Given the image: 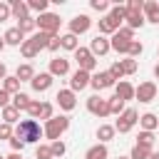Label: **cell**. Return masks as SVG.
Wrapping results in <instances>:
<instances>
[{
    "mask_svg": "<svg viewBox=\"0 0 159 159\" xmlns=\"http://www.w3.org/2000/svg\"><path fill=\"white\" fill-rule=\"evenodd\" d=\"M12 132H15V137L22 139L25 144H40V137H45L37 119H20Z\"/></svg>",
    "mask_w": 159,
    "mask_h": 159,
    "instance_id": "6da1fadb",
    "label": "cell"
},
{
    "mask_svg": "<svg viewBox=\"0 0 159 159\" xmlns=\"http://www.w3.org/2000/svg\"><path fill=\"white\" fill-rule=\"evenodd\" d=\"M67 129H70V117H67V114H55L52 119H47V122H45L42 134H45L50 142H57Z\"/></svg>",
    "mask_w": 159,
    "mask_h": 159,
    "instance_id": "7a4b0ae2",
    "label": "cell"
},
{
    "mask_svg": "<svg viewBox=\"0 0 159 159\" xmlns=\"http://www.w3.org/2000/svg\"><path fill=\"white\" fill-rule=\"evenodd\" d=\"M139 122V112L134 109V107H127L119 117H117V122H114V132H119V134H127V132H132L134 129V124Z\"/></svg>",
    "mask_w": 159,
    "mask_h": 159,
    "instance_id": "3957f363",
    "label": "cell"
},
{
    "mask_svg": "<svg viewBox=\"0 0 159 159\" xmlns=\"http://www.w3.org/2000/svg\"><path fill=\"white\" fill-rule=\"evenodd\" d=\"M60 15L55 12H42L40 17H35V27H40V32H47V35H57L60 32Z\"/></svg>",
    "mask_w": 159,
    "mask_h": 159,
    "instance_id": "277c9868",
    "label": "cell"
},
{
    "mask_svg": "<svg viewBox=\"0 0 159 159\" xmlns=\"http://www.w3.org/2000/svg\"><path fill=\"white\" fill-rule=\"evenodd\" d=\"M75 60H77V70H84L89 75L97 70V57L89 52V47H77L75 50Z\"/></svg>",
    "mask_w": 159,
    "mask_h": 159,
    "instance_id": "5b68a950",
    "label": "cell"
},
{
    "mask_svg": "<svg viewBox=\"0 0 159 159\" xmlns=\"http://www.w3.org/2000/svg\"><path fill=\"white\" fill-rule=\"evenodd\" d=\"M87 112L104 119V117H109V102L102 94H92V97H87Z\"/></svg>",
    "mask_w": 159,
    "mask_h": 159,
    "instance_id": "8992f818",
    "label": "cell"
},
{
    "mask_svg": "<svg viewBox=\"0 0 159 159\" xmlns=\"http://www.w3.org/2000/svg\"><path fill=\"white\" fill-rule=\"evenodd\" d=\"M134 99H139V102H154L157 99V84L152 82V80H147V82H139L137 87H134Z\"/></svg>",
    "mask_w": 159,
    "mask_h": 159,
    "instance_id": "52a82bcc",
    "label": "cell"
},
{
    "mask_svg": "<svg viewBox=\"0 0 159 159\" xmlns=\"http://www.w3.org/2000/svg\"><path fill=\"white\" fill-rule=\"evenodd\" d=\"M55 102H57V107H60L62 112H72V109L77 107V94L67 87V89H60V92L55 94Z\"/></svg>",
    "mask_w": 159,
    "mask_h": 159,
    "instance_id": "ba28073f",
    "label": "cell"
},
{
    "mask_svg": "<svg viewBox=\"0 0 159 159\" xmlns=\"http://www.w3.org/2000/svg\"><path fill=\"white\" fill-rule=\"evenodd\" d=\"M89 27H92V20H89V15H84V12H80V15H75V17L70 20V35H75V37L84 35Z\"/></svg>",
    "mask_w": 159,
    "mask_h": 159,
    "instance_id": "9c48e42d",
    "label": "cell"
},
{
    "mask_svg": "<svg viewBox=\"0 0 159 159\" xmlns=\"http://www.w3.org/2000/svg\"><path fill=\"white\" fill-rule=\"evenodd\" d=\"M117 84V80L104 70V72H94L92 75V80H89V87L92 89H97V92H102V89H107V87H114Z\"/></svg>",
    "mask_w": 159,
    "mask_h": 159,
    "instance_id": "30bf717a",
    "label": "cell"
},
{
    "mask_svg": "<svg viewBox=\"0 0 159 159\" xmlns=\"http://www.w3.org/2000/svg\"><path fill=\"white\" fill-rule=\"evenodd\" d=\"M89 80H92V75H89V72L77 70V72H72V77H70V89L77 94V92H82L84 87H89Z\"/></svg>",
    "mask_w": 159,
    "mask_h": 159,
    "instance_id": "8fae6325",
    "label": "cell"
},
{
    "mask_svg": "<svg viewBox=\"0 0 159 159\" xmlns=\"http://www.w3.org/2000/svg\"><path fill=\"white\" fill-rule=\"evenodd\" d=\"M52 77H65L67 72H70V60H65V57H52L50 60V70H47Z\"/></svg>",
    "mask_w": 159,
    "mask_h": 159,
    "instance_id": "7c38bea8",
    "label": "cell"
},
{
    "mask_svg": "<svg viewBox=\"0 0 159 159\" xmlns=\"http://www.w3.org/2000/svg\"><path fill=\"white\" fill-rule=\"evenodd\" d=\"M142 15H144V22H154V25H159V2H157V0H144V5H142Z\"/></svg>",
    "mask_w": 159,
    "mask_h": 159,
    "instance_id": "4fadbf2b",
    "label": "cell"
},
{
    "mask_svg": "<svg viewBox=\"0 0 159 159\" xmlns=\"http://www.w3.org/2000/svg\"><path fill=\"white\" fill-rule=\"evenodd\" d=\"M109 50H112V47H109V40H107L104 35H97V37L89 42V52H92L94 57H104Z\"/></svg>",
    "mask_w": 159,
    "mask_h": 159,
    "instance_id": "5bb4252c",
    "label": "cell"
},
{
    "mask_svg": "<svg viewBox=\"0 0 159 159\" xmlns=\"http://www.w3.org/2000/svg\"><path fill=\"white\" fill-rule=\"evenodd\" d=\"M52 82H55V77H52L50 72H40V75H35V77H32V82H30V84H32V89H35V92H47V89L52 87Z\"/></svg>",
    "mask_w": 159,
    "mask_h": 159,
    "instance_id": "9a60e30c",
    "label": "cell"
},
{
    "mask_svg": "<svg viewBox=\"0 0 159 159\" xmlns=\"http://www.w3.org/2000/svg\"><path fill=\"white\" fill-rule=\"evenodd\" d=\"M114 97H119L122 102H129V99H134V84H129V82L119 80V82L114 84Z\"/></svg>",
    "mask_w": 159,
    "mask_h": 159,
    "instance_id": "2e32d148",
    "label": "cell"
},
{
    "mask_svg": "<svg viewBox=\"0 0 159 159\" xmlns=\"http://www.w3.org/2000/svg\"><path fill=\"white\" fill-rule=\"evenodd\" d=\"M97 27H99V35H114L122 25H119L117 20H112L109 15H104L102 20H97Z\"/></svg>",
    "mask_w": 159,
    "mask_h": 159,
    "instance_id": "e0dca14e",
    "label": "cell"
},
{
    "mask_svg": "<svg viewBox=\"0 0 159 159\" xmlns=\"http://www.w3.org/2000/svg\"><path fill=\"white\" fill-rule=\"evenodd\" d=\"M139 127H142V132H154L159 127V117L152 112H144V114H139Z\"/></svg>",
    "mask_w": 159,
    "mask_h": 159,
    "instance_id": "ac0fdd59",
    "label": "cell"
},
{
    "mask_svg": "<svg viewBox=\"0 0 159 159\" xmlns=\"http://www.w3.org/2000/svg\"><path fill=\"white\" fill-rule=\"evenodd\" d=\"M10 12L17 17V22L25 20V17H30V10H27V2L25 0H10Z\"/></svg>",
    "mask_w": 159,
    "mask_h": 159,
    "instance_id": "d6986e66",
    "label": "cell"
},
{
    "mask_svg": "<svg viewBox=\"0 0 159 159\" xmlns=\"http://www.w3.org/2000/svg\"><path fill=\"white\" fill-rule=\"evenodd\" d=\"M84 159H109V149H107V144H94V147H89L87 152H84Z\"/></svg>",
    "mask_w": 159,
    "mask_h": 159,
    "instance_id": "ffe728a7",
    "label": "cell"
},
{
    "mask_svg": "<svg viewBox=\"0 0 159 159\" xmlns=\"http://www.w3.org/2000/svg\"><path fill=\"white\" fill-rule=\"evenodd\" d=\"M109 47H112L117 55H127V52H129V40H124V37H119V35L114 32L112 40H109Z\"/></svg>",
    "mask_w": 159,
    "mask_h": 159,
    "instance_id": "44dd1931",
    "label": "cell"
},
{
    "mask_svg": "<svg viewBox=\"0 0 159 159\" xmlns=\"http://www.w3.org/2000/svg\"><path fill=\"white\" fill-rule=\"evenodd\" d=\"M2 40H5V45H22V42H25V35H22L17 27H10V30H5Z\"/></svg>",
    "mask_w": 159,
    "mask_h": 159,
    "instance_id": "7402d4cb",
    "label": "cell"
},
{
    "mask_svg": "<svg viewBox=\"0 0 159 159\" xmlns=\"http://www.w3.org/2000/svg\"><path fill=\"white\" fill-rule=\"evenodd\" d=\"M124 22H127V27H129V30H139V27L144 25V15H142V12H132V10H127Z\"/></svg>",
    "mask_w": 159,
    "mask_h": 159,
    "instance_id": "603a6c76",
    "label": "cell"
},
{
    "mask_svg": "<svg viewBox=\"0 0 159 159\" xmlns=\"http://www.w3.org/2000/svg\"><path fill=\"white\" fill-rule=\"evenodd\" d=\"M30 94H25V92H17V94H12V107L17 109V112H27V107H30Z\"/></svg>",
    "mask_w": 159,
    "mask_h": 159,
    "instance_id": "cb8c5ba5",
    "label": "cell"
},
{
    "mask_svg": "<svg viewBox=\"0 0 159 159\" xmlns=\"http://www.w3.org/2000/svg\"><path fill=\"white\" fill-rule=\"evenodd\" d=\"M114 124H99V129H97V139H99V144H107L109 139H114Z\"/></svg>",
    "mask_w": 159,
    "mask_h": 159,
    "instance_id": "d4e9b609",
    "label": "cell"
},
{
    "mask_svg": "<svg viewBox=\"0 0 159 159\" xmlns=\"http://www.w3.org/2000/svg\"><path fill=\"white\" fill-rule=\"evenodd\" d=\"M60 47L62 50H70V52H75L77 47H80V37H75V35H60Z\"/></svg>",
    "mask_w": 159,
    "mask_h": 159,
    "instance_id": "484cf974",
    "label": "cell"
},
{
    "mask_svg": "<svg viewBox=\"0 0 159 159\" xmlns=\"http://www.w3.org/2000/svg\"><path fill=\"white\" fill-rule=\"evenodd\" d=\"M15 77H17L20 82H32V77H35V70H32V65H30V62L20 65V67H17V72H15Z\"/></svg>",
    "mask_w": 159,
    "mask_h": 159,
    "instance_id": "4316f807",
    "label": "cell"
},
{
    "mask_svg": "<svg viewBox=\"0 0 159 159\" xmlns=\"http://www.w3.org/2000/svg\"><path fill=\"white\" fill-rule=\"evenodd\" d=\"M2 89H5L10 97H12V94H17V92H20V80H17L15 75H7V77L2 80Z\"/></svg>",
    "mask_w": 159,
    "mask_h": 159,
    "instance_id": "83f0119b",
    "label": "cell"
},
{
    "mask_svg": "<svg viewBox=\"0 0 159 159\" xmlns=\"http://www.w3.org/2000/svg\"><path fill=\"white\" fill-rule=\"evenodd\" d=\"M2 122H5V124H10V127H12V124H17V122H20V112H17L12 104L2 107Z\"/></svg>",
    "mask_w": 159,
    "mask_h": 159,
    "instance_id": "f1b7e54d",
    "label": "cell"
},
{
    "mask_svg": "<svg viewBox=\"0 0 159 159\" xmlns=\"http://www.w3.org/2000/svg\"><path fill=\"white\" fill-rule=\"evenodd\" d=\"M107 15H109L112 20H117V22L122 25V22H124V17H127V7L117 2V5H112V7H109V12H107Z\"/></svg>",
    "mask_w": 159,
    "mask_h": 159,
    "instance_id": "f546056e",
    "label": "cell"
},
{
    "mask_svg": "<svg viewBox=\"0 0 159 159\" xmlns=\"http://www.w3.org/2000/svg\"><path fill=\"white\" fill-rule=\"evenodd\" d=\"M37 52H40V50L35 47V42H32V40H25V42L20 45V55H22L25 60H32V57H35Z\"/></svg>",
    "mask_w": 159,
    "mask_h": 159,
    "instance_id": "4dcf8cb0",
    "label": "cell"
},
{
    "mask_svg": "<svg viewBox=\"0 0 159 159\" xmlns=\"http://www.w3.org/2000/svg\"><path fill=\"white\" fill-rule=\"evenodd\" d=\"M50 37L52 35H47V32H32V42H35V47L37 50H47V42H50Z\"/></svg>",
    "mask_w": 159,
    "mask_h": 159,
    "instance_id": "1f68e13d",
    "label": "cell"
},
{
    "mask_svg": "<svg viewBox=\"0 0 159 159\" xmlns=\"http://www.w3.org/2000/svg\"><path fill=\"white\" fill-rule=\"evenodd\" d=\"M107 102H109V114H117V117H119V114H122V112L127 109V107H124L127 102H122L119 97H109Z\"/></svg>",
    "mask_w": 159,
    "mask_h": 159,
    "instance_id": "d6a6232c",
    "label": "cell"
},
{
    "mask_svg": "<svg viewBox=\"0 0 159 159\" xmlns=\"http://www.w3.org/2000/svg\"><path fill=\"white\" fill-rule=\"evenodd\" d=\"M137 144L144 147V149H152V147H154V132H139Z\"/></svg>",
    "mask_w": 159,
    "mask_h": 159,
    "instance_id": "836d02e7",
    "label": "cell"
},
{
    "mask_svg": "<svg viewBox=\"0 0 159 159\" xmlns=\"http://www.w3.org/2000/svg\"><path fill=\"white\" fill-rule=\"evenodd\" d=\"M149 154H152V149H144V147L134 144L132 152H129V159H149Z\"/></svg>",
    "mask_w": 159,
    "mask_h": 159,
    "instance_id": "e575fe53",
    "label": "cell"
},
{
    "mask_svg": "<svg viewBox=\"0 0 159 159\" xmlns=\"http://www.w3.org/2000/svg\"><path fill=\"white\" fill-rule=\"evenodd\" d=\"M52 117H55L52 104H50V102H40V117H37V119H45V122H47V119H52Z\"/></svg>",
    "mask_w": 159,
    "mask_h": 159,
    "instance_id": "d590c367",
    "label": "cell"
},
{
    "mask_svg": "<svg viewBox=\"0 0 159 159\" xmlns=\"http://www.w3.org/2000/svg\"><path fill=\"white\" fill-rule=\"evenodd\" d=\"M27 10H35V12H47V0H27Z\"/></svg>",
    "mask_w": 159,
    "mask_h": 159,
    "instance_id": "8d00e7d4",
    "label": "cell"
},
{
    "mask_svg": "<svg viewBox=\"0 0 159 159\" xmlns=\"http://www.w3.org/2000/svg\"><path fill=\"white\" fill-rule=\"evenodd\" d=\"M17 30H20L22 35L32 32V30H35V17H25V20H20V22H17Z\"/></svg>",
    "mask_w": 159,
    "mask_h": 159,
    "instance_id": "74e56055",
    "label": "cell"
},
{
    "mask_svg": "<svg viewBox=\"0 0 159 159\" xmlns=\"http://www.w3.org/2000/svg\"><path fill=\"white\" fill-rule=\"evenodd\" d=\"M142 52H144V45H142L139 40H132V42H129V52H127V57L134 60V57H139Z\"/></svg>",
    "mask_w": 159,
    "mask_h": 159,
    "instance_id": "f35d334b",
    "label": "cell"
},
{
    "mask_svg": "<svg viewBox=\"0 0 159 159\" xmlns=\"http://www.w3.org/2000/svg\"><path fill=\"white\" fill-rule=\"evenodd\" d=\"M107 72H109V75H112V77H114L117 82H119V80L124 77V70H122V62H119V60H114V62L109 65V70H107Z\"/></svg>",
    "mask_w": 159,
    "mask_h": 159,
    "instance_id": "ab89813d",
    "label": "cell"
},
{
    "mask_svg": "<svg viewBox=\"0 0 159 159\" xmlns=\"http://www.w3.org/2000/svg\"><path fill=\"white\" fill-rule=\"evenodd\" d=\"M122 62V70H124V75H134L137 72V60H132V57H124V60H119Z\"/></svg>",
    "mask_w": 159,
    "mask_h": 159,
    "instance_id": "60d3db41",
    "label": "cell"
},
{
    "mask_svg": "<svg viewBox=\"0 0 159 159\" xmlns=\"http://www.w3.org/2000/svg\"><path fill=\"white\" fill-rule=\"evenodd\" d=\"M35 157H37V159H52V149H50V144H37Z\"/></svg>",
    "mask_w": 159,
    "mask_h": 159,
    "instance_id": "b9f144b4",
    "label": "cell"
},
{
    "mask_svg": "<svg viewBox=\"0 0 159 159\" xmlns=\"http://www.w3.org/2000/svg\"><path fill=\"white\" fill-rule=\"evenodd\" d=\"M50 149H52V157H62V154L67 152V147H65V142H62V139L50 142Z\"/></svg>",
    "mask_w": 159,
    "mask_h": 159,
    "instance_id": "7bdbcfd3",
    "label": "cell"
},
{
    "mask_svg": "<svg viewBox=\"0 0 159 159\" xmlns=\"http://www.w3.org/2000/svg\"><path fill=\"white\" fill-rule=\"evenodd\" d=\"M89 7L97 10V12H107L109 10V2L107 0H89Z\"/></svg>",
    "mask_w": 159,
    "mask_h": 159,
    "instance_id": "ee69618b",
    "label": "cell"
},
{
    "mask_svg": "<svg viewBox=\"0 0 159 159\" xmlns=\"http://www.w3.org/2000/svg\"><path fill=\"white\" fill-rule=\"evenodd\" d=\"M7 142H10V147H12V152H15V154H22V149H25V142H22V139H17V137L12 134Z\"/></svg>",
    "mask_w": 159,
    "mask_h": 159,
    "instance_id": "f6af8a7d",
    "label": "cell"
},
{
    "mask_svg": "<svg viewBox=\"0 0 159 159\" xmlns=\"http://www.w3.org/2000/svg\"><path fill=\"white\" fill-rule=\"evenodd\" d=\"M27 114H30V119H37V117H40V102H37V99H32V102H30Z\"/></svg>",
    "mask_w": 159,
    "mask_h": 159,
    "instance_id": "bcb514c9",
    "label": "cell"
},
{
    "mask_svg": "<svg viewBox=\"0 0 159 159\" xmlns=\"http://www.w3.org/2000/svg\"><path fill=\"white\" fill-rule=\"evenodd\" d=\"M142 5H144V0H127V10H132V12H142Z\"/></svg>",
    "mask_w": 159,
    "mask_h": 159,
    "instance_id": "7dc6e473",
    "label": "cell"
},
{
    "mask_svg": "<svg viewBox=\"0 0 159 159\" xmlns=\"http://www.w3.org/2000/svg\"><path fill=\"white\" fill-rule=\"evenodd\" d=\"M117 35H119V37H124V40H129V42L134 40V30H129L127 25H122V27L117 30Z\"/></svg>",
    "mask_w": 159,
    "mask_h": 159,
    "instance_id": "c3c4849f",
    "label": "cell"
},
{
    "mask_svg": "<svg viewBox=\"0 0 159 159\" xmlns=\"http://www.w3.org/2000/svg\"><path fill=\"white\" fill-rule=\"evenodd\" d=\"M15 132H12V127L10 124H5V122H0V139H10Z\"/></svg>",
    "mask_w": 159,
    "mask_h": 159,
    "instance_id": "681fc988",
    "label": "cell"
},
{
    "mask_svg": "<svg viewBox=\"0 0 159 159\" xmlns=\"http://www.w3.org/2000/svg\"><path fill=\"white\" fill-rule=\"evenodd\" d=\"M10 15H12L10 12V2H0V22H5Z\"/></svg>",
    "mask_w": 159,
    "mask_h": 159,
    "instance_id": "f907efd6",
    "label": "cell"
},
{
    "mask_svg": "<svg viewBox=\"0 0 159 159\" xmlns=\"http://www.w3.org/2000/svg\"><path fill=\"white\" fill-rule=\"evenodd\" d=\"M47 50H50V52H57V50H60V35H52V37H50Z\"/></svg>",
    "mask_w": 159,
    "mask_h": 159,
    "instance_id": "816d5d0a",
    "label": "cell"
},
{
    "mask_svg": "<svg viewBox=\"0 0 159 159\" xmlns=\"http://www.w3.org/2000/svg\"><path fill=\"white\" fill-rule=\"evenodd\" d=\"M7 104H10V94L0 87V109H2V107H7Z\"/></svg>",
    "mask_w": 159,
    "mask_h": 159,
    "instance_id": "f5cc1de1",
    "label": "cell"
},
{
    "mask_svg": "<svg viewBox=\"0 0 159 159\" xmlns=\"http://www.w3.org/2000/svg\"><path fill=\"white\" fill-rule=\"evenodd\" d=\"M5 77H7V67L0 62V80H5Z\"/></svg>",
    "mask_w": 159,
    "mask_h": 159,
    "instance_id": "db71d44e",
    "label": "cell"
},
{
    "mask_svg": "<svg viewBox=\"0 0 159 159\" xmlns=\"http://www.w3.org/2000/svg\"><path fill=\"white\" fill-rule=\"evenodd\" d=\"M5 159H22V154H15V152H12V154H10V157H5Z\"/></svg>",
    "mask_w": 159,
    "mask_h": 159,
    "instance_id": "11a10c76",
    "label": "cell"
},
{
    "mask_svg": "<svg viewBox=\"0 0 159 159\" xmlns=\"http://www.w3.org/2000/svg\"><path fill=\"white\" fill-rule=\"evenodd\" d=\"M154 77H157V80H159V62H157V65H154Z\"/></svg>",
    "mask_w": 159,
    "mask_h": 159,
    "instance_id": "9f6ffc18",
    "label": "cell"
},
{
    "mask_svg": "<svg viewBox=\"0 0 159 159\" xmlns=\"http://www.w3.org/2000/svg\"><path fill=\"white\" fill-rule=\"evenodd\" d=\"M149 159H159V152H152V154H149Z\"/></svg>",
    "mask_w": 159,
    "mask_h": 159,
    "instance_id": "6f0895ef",
    "label": "cell"
},
{
    "mask_svg": "<svg viewBox=\"0 0 159 159\" xmlns=\"http://www.w3.org/2000/svg\"><path fill=\"white\" fill-rule=\"evenodd\" d=\"M2 50H5V40L0 37V52H2Z\"/></svg>",
    "mask_w": 159,
    "mask_h": 159,
    "instance_id": "680465c9",
    "label": "cell"
},
{
    "mask_svg": "<svg viewBox=\"0 0 159 159\" xmlns=\"http://www.w3.org/2000/svg\"><path fill=\"white\" fill-rule=\"evenodd\" d=\"M117 159H129V157H117Z\"/></svg>",
    "mask_w": 159,
    "mask_h": 159,
    "instance_id": "91938a15",
    "label": "cell"
},
{
    "mask_svg": "<svg viewBox=\"0 0 159 159\" xmlns=\"http://www.w3.org/2000/svg\"><path fill=\"white\" fill-rule=\"evenodd\" d=\"M157 57H159V47H157Z\"/></svg>",
    "mask_w": 159,
    "mask_h": 159,
    "instance_id": "94428289",
    "label": "cell"
},
{
    "mask_svg": "<svg viewBox=\"0 0 159 159\" xmlns=\"http://www.w3.org/2000/svg\"><path fill=\"white\" fill-rule=\"evenodd\" d=\"M0 159H5V157H0Z\"/></svg>",
    "mask_w": 159,
    "mask_h": 159,
    "instance_id": "6125c7cd",
    "label": "cell"
}]
</instances>
